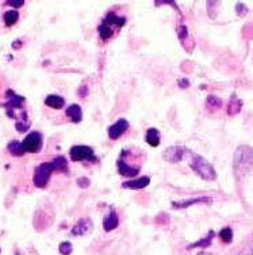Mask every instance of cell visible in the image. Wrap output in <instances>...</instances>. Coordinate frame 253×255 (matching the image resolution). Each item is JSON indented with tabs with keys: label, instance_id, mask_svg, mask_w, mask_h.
I'll return each instance as SVG.
<instances>
[{
	"label": "cell",
	"instance_id": "obj_25",
	"mask_svg": "<svg viewBox=\"0 0 253 255\" xmlns=\"http://www.w3.org/2000/svg\"><path fill=\"white\" fill-rule=\"evenodd\" d=\"M78 185L80 187H88L89 186V179H87V178H79Z\"/></svg>",
	"mask_w": 253,
	"mask_h": 255
},
{
	"label": "cell",
	"instance_id": "obj_16",
	"mask_svg": "<svg viewBox=\"0 0 253 255\" xmlns=\"http://www.w3.org/2000/svg\"><path fill=\"white\" fill-rule=\"evenodd\" d=\"M19 18V14L16 10H10L5 11L4 15H3V20H4L5 26H12L16 23V20Z\"/></svg>",
	"mask_w": 253,
	"mask_h": 255
},
{
	"label": "cell",
	"instance_id": "obj_21",
	"mask_svg": "<svg viewBox=\"0 0 253 255\" xmlns=\"http://www.w3.org/2000/svg\"><path fill=\"white\" fill-rule=\"evenodd\" d=\"M240 109H241V102H240V101H237L236 98H233L229 105V109H228V113H229L230 116H233V114L239 113Z\"/></svg>",
	"mask_w": 253,
	"mask_h": 255
},
{
	"label": "cell",
	"instance_id": "obj_19",
	"mask_svg": "<svg viewBox=\"0 0 253 255\" xmlns=\"http://www.w3.org/2000/svg\"><path fill=\"white\" fill-rule=\"evenodd\" d=\"M99 35H100V38L102 39H108V38H111L112 35H114V31H112V29L110 27V26L107 25H104V23H102V25L99 26Z\"/></svg>",
	"mask_w": 253,
	"mask_h": 255
},
{
	"label": "cell",
	"instance_id": "obj_20",
	"mask_svg": "<svg viewBox=\"0 0 253 255\" xmlns=\"http://www.w3.org/2000/svg\"><path fill=\"white\" fill-rule=\"evenodd\" d=\"M219 238H221L222 242H225V243H230L232 239H233V231L230 230L229 227H226V228H224V230L219 232Z\"/></svg>",
	"mask_w": 253,
	"mask_h": 255
},
{
	"label": "cell",
	"instance_id": "obj_7",
	"mask_svg": "<svg viewBox=\"0 0 253 255\" xmlns=\"http://www.w3.org/2000/svg\"><path fill=\"white\" fill-rule=\"evenodd\" d=\"M185 149L184 148L180 147H170L168 148L164 153V157H166L168 162L176 163V162H180L183 156H184Z\"/></svg>",
	"mask_w": 253,
	"mask_h": 255
},
{
	"label": "cell",
	"instance_id": "obj_10",
	"mask_svg": "<svg viewBox=\"0 0 253 255\" xmlns=\"http://www.w3.org/2000/svg\"><path fill=\"white\" fill-rule=\"evenodd\" d=\"M118 224H119V219H118V215L115 211L110 212L107 216L104 217V220H103V228H104V231H107V232L115 230Z\"/></svg>",
	"mask_w": 253,
	"mask_h": 255
},
{
	"label": "cell",
	"instance_id": "obj_3",
	"mask_svg": "<svg viewBox=\"0 0 253 255\" xmlns=\"http://www.w3.org/2000/svg\"><path fill=\"white\" fill-rule=\"evenodd\" d=\"M42 144H44L42 134L38 132H31L22 141V149L24 153H37L41 151Z\"/></svg>",
	"mask_w": 253,
	"mask_h": 255
},
{
	"label": "cell",
	"instance_id": "obj_17",
	"mask_svg": "<svg viewBox=\"0 0 253 255\" xmlns=\"http://www.w3.org/2000/svg\"><path fill=\"white\" fill-rule=\"evenodd\" d=\"M54 168H56V171H68V163L65 160V157L64 156H57L53 160Z\"/></svg>",
	"mask_w": 253,
	"mask_h": 255
},
{
	"label": "cell",
	"instance_id": "obj_28",
	"mask_svg": "<svg viewBox=\"0 0 253 255\" xmlns=\"http://www.w3.org/2000/svg\"><path fill=\"white\" fill-rule=\"evenodd\" d=\"M179 86L183 87V89H187V87H188V80H187V79H180V80H179Z\"/></svg>",
	"mask_w": 253,
	"mask_h": 255
},
{
	"label": "cell",
	"instance_id": "obj_8",
	"mask_svg": "<svg viewBox=\"0 0 253 255\" xmlns=\"http://www.w3.org/2000/svg\"><path fill=\"white\" fill-rule=\"evenodd\" d=\"M118 171L123 177H136L138 171H140V168L138 167H132L126 162H123L122 159H119L118 160Z\"/></svg>",
	"mask_w": 253,
	"mask_h": 255
},
{
	"label": "cell",
	"instance_id": "obj_15",
	"mask_svg": "<svg viewBox=\"0 0 253 255\" xmlns=\"http://www.w3.org/2000/svg\"><path fill=\"white\" fill-rule=\"evenodd\" d=\"M64 103H65V101L60 95H49L45 99V105L49 106V108L56 109V110H60L61 108H64Z\"/></svg>",
	"mask_w": 253,
	"mask_h": 255
},
{
	"label": "cell",
	"instance_id": "obj_18",
	"mask_svg": "<svg viewBox=\"0 0 253 255\" xmlns=\"http://www.w3.org/2000/svg\"><path fill=\"white\" fill-rule=\"evenodd\" d=\"M8 151L11 152V155L14 156H22L23 155V149H22V142L18 141H11L8 144Z\"/></svg>",
	"mask_w": 253,
	"mask_h": 255
},
{
	"label": "cell",
	"instance_id": "obj_11",
	"mask_svg": "<svg viewBox=\"0 0 253 255\" xmlns=\"http://www.w3.org/2000/svg\"><path fill=\"white\" fill-rule=\"evenodd\" d=\"M145 141L151 145V147H159L160 145V132L156 128H151L146 130Z\"/></svg>",
	"mask_w": 253,
	"mask_h": 255
},
{
	"label": "cell",
	"instance_id": "obj_22",
	"mask_svg": "<svg viewBox=\"0 0 253 255\" xmlns=\"http://www.w3.org/2000/svg\"><path fill=\"white\" fill-rule=\"evenodd\" d=\"M213 236H214V232H213V231H210L209 236H207L206 239L196 242V243H194V245H191L190 249L191 247H207V246H210V242H211V239H213Z\"/></svg>",
	"mask_w": 253,
	"mask_h": 255
},
{
	"label": "cell",
	"instance_id": "obj_5",
	"mask_svg": "<svg viewBox=\"0 0 253 255\" xmlns=\"http://www.w3.org/2000/svg\"><path fill=\"white\" fill-rule=\"evenodd\" d=\"M127 128H129V123L125 118H121L114 125L108 128V136H110L111 140H117V138L121 137L123 133L126 132Z\"/></svg>",
	"mask_w": 253,
	"mask_h": 255
},
{
	"label": "cell",
	"instance_id": "obj_13",
	"mask_svg": "<svg viewBox=\"0 0 253 255\" xmlns=\"http://www.w3.org/2000/svg\"><path fill=\"white\" fill-rule=\"evenodd\" d=\"M67 116H68L71 120H72L73 123H80L82 121V118H83V112H82V108L79 106V105H71L68 109H67Z\"/></svg>",
	"mask_w": 253,
	"mask_h": 255
},
{
	"label": "cell",
	"instance_id": "obj_14",
	"mask_svg": "<svg viewBox=\"0 0 253 255\" xmlns=\"http://www.w3.org/2000/svg\"><path fill=\"white\" fill-rule=\"evenodd\" d=\"M202 202H211V198H207V197H200V198L187 200V201L172 202V206H173L175 209H183V208H188V206L194 205V204H202Z\"/></svg>",
	"mask_w": 253,
	"mask_h": 255
},
{
	"label": "cell",
	"instance_id": "obj_12",
	"mask_svg": "<svg viewBox=\"0 0 253 255\" xmlns=\"http://www.w3.org/2000/svg\"><path fill=\"white\" fill-rule=\"evenodd\" d=\"M103 23L107 26L117 25L118 27H122V26L126 25V18H122V16H118L115 12H108L106 15V18L103 20Z\"/></svg>",
	"mask_w": 253,
	"mask_h": 255
},
{
	"label": "cell",
	"instance_id": "obj_27",
	"mask_svg": "<svg viewBox=\"0 0 253 255\" xmlns=\"http://www.w3.org/2000/svg\"><path fill=\"white\" fill-rule=\"evenodd\" d=\"M7 4L12 5V7H15V8H19V7H22L24 3L23 1H7Z\"/></svg>",
	"mask_w": 253,
	"mask_h": 255
},
{
	"label": "cell",
	"instance_id": "obj_6",
	"mask_svg": "<svg viewBox=\"0 0 253 255\" xmlns=\"http://www.w3.org/2000/svg\"><path fill=\"white\" fill-rule=\"evenodd\" d=\"M91 228H92V221L85 217V219H82V220H79L76 223V226L73 227L71 234L75 236L85 235V234H88L91 231Z\"/></svg>",
	"mask_w": 253,
	"mask_h": 255
},
{
	"label": "cell",
	"instance_id": "obj_24",
	"mask_svg": "<svg viewBox=\"0 0 253 255\" xmlns=\"http://www.w3.org/2000/svg\"><path fill=\"white\" fill-rule=\"evenodd\" d=\"M73 247L72 245L69 243V242H63L61 245H60V253L63 255H69L72 253Z\"/></svg>",
	"mask_w": 253,
	"mask_h": 255
},
{
	"label": "cell",
	"instance_id": "obj_2",
	"mask_svg": "<svg viewBox=\"0 0 253 255\" xmlns=\"http://www.w3.org/2000/svg\"><path fill=\"white\" fill-rule=\"evenodd\" d=\"M53 171H56L53 162L39 164V166L35 168L34 178H33V182H34L35 186L39 187V189H44V187L48 185L49 179L52 177V172Z\"/></svg>",
	"mask_w": 253,
	"mask_h": 255
},
{
	"label": "cell",
	"instance_id": "obj_26",
	"mask_svg": "<svg viewBox=\"0 0 253 255\" xmlns=\"http://www.w3.org/2000/svg\"><path fill=\"white\" fill-rule=\"evenodd\" d=\"M177 33H179V37L181 39H184L187 37V27L185 26H180L179 29H177Z\"/></svg>",
	"mask_w": 253,
	"mask_h": 255
},
{
	"label": "cell",
	"instance_id": "obj_23",
	"mask_svg": "<svg viewBox=\"0 0 253 255\" xmlns=\"http://www.w3.org/2000/svg\"><path fill=\"white\" fill-rule=\"evenodd\" d=\"M207 105L213 106V108H221L222 106V101L218 97H215V95H209L207 97Z\"/></svg>",
	"mask_w": 253,
	"mask_h": 255
},
{
	"label": "cell",
	"instance_id": "obj_1",
	"mask_svg": "<svg viewBox=\"0 0 253 255\" xmlns=\"http://www.w3.org/2000/svg\"><path fill=\"white\" fill-rule=\"evenodd\" d=\"M190 167L200 178H203L206 181H213V179H215L217 174H215L214 167L211 166L206 159H203L199 155H196V153L190 152Z\"/></svg>",
	"mask_w": 253,
	"mask_h": 255
},
{
	"label": "cell",
	"instance_id": "obj_4",
	"mask_svg": "<svg viewBox=\"0 0 253 255\" xmlns=\"http://www.w3.org/2000/svg\"><path fill=\"white\" fill-rule=\"evenodd\" d=\"M71 159L72 162H84V160H95L93 149L88 145H75L71 148Z\"/></svg>",
	"mask_w": 253,
	"mask_h": 255
},
{
	"label": "cell",
	"instance_id": "obj_9",
	"mask_svg": "<svg viewBox=\"0 0 253 255\" xmlns=\"http://www.w3.org/2000/svg\"><path fill=\"white\" fill-rule=\"evenodd\" d=\"M151 183V178L149 177H141L133 179V181H127L123 183L125 189H133V190H138V189H144Z\"/></svg>",
	"mask_w": 253,
	"mask_h": 255
}]
</instances>
